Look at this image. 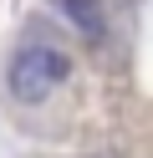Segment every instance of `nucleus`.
I'll return each instance as SVG.
<instances>
[{"label":"nucleus","instance_id":"nucleus-1","mask_svg":"<svg viewBox=\"0 0 153 158\" xmlns=\"http://www.w3.org/2000/svg\"><path fill=\"white\" fill-rule=\"evenodd\" d=\"M71 77V61L66 51H56V46H41V41H26L15 56H10V92H15V102L26 107H41L46 97H56V87H66Z\"/></svg>","mask_w":153,"mask_h":158},{"label":"nucleus","instance_id":"nucleus-2","mask_svg":"<svg viewBox=\"0 0 153 158\" xmlns=\"http://www.w3.org/2000/svg\"><path fill=\"white\" fill-rule=\"evenodd\" d=\"M51 5H56L82 36H102V10H97V0H51Z\"/></svg>","mask_w":153,"mask_h":158}]
</instances>
